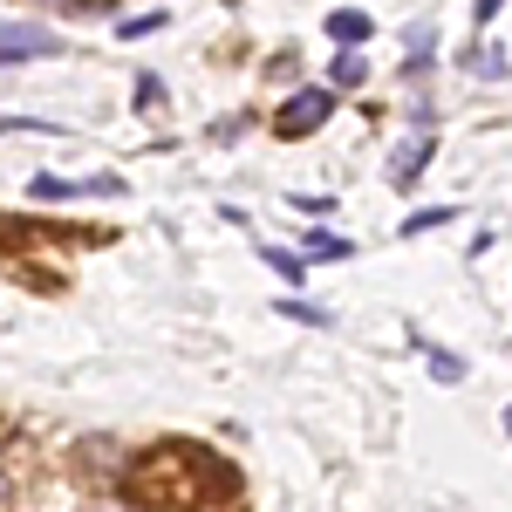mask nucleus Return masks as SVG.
<instances>
[{
    "label": "nucleus",
    "mask_w": 512,
    "mask_h": 512,
    "mask_svg": "<svg viewBox=\"0 0 512 512\" xmlns=\"http://www.w3.org/2000/svg\"><path fill=\"white\" fill-rule=\"evenodd\" d=\"M335 96H342L335 82H328V89H294V96L280 103L274 130H280V137H287V144H294V137H308V130H321V123L335 117Z\"/></svg>",
    "instance_id": "f257e3e1"
},
{
    "label": "nucleus",
    "mask_w": 512,
    "mask_h": 512,
    "mask_svg": "<svg viewBox=\"0 0 512 512\" xmlns=\"http://www.w3.org/2000/svg\"><path fill=\"white\" fill-rule=\"evenodd\" d=\"M48 55H62V35L7 28V21H0V69H14V62H48Z\"/></svg>",
    "instance_id": "f03ea898"
},
{
    "label": "nucleus",
    "mask_w": 512,
    "mask_h": 512,
    "mask_svg": "<svg viewBox=\"0 0 512 512\" xmlns=\"http://www.w3.org/2000/svg\"><path fill=\"white\" fill-rule=\"evenodd\" d=\"M431 137H403V144H396V158H390V185L396 192H403V185H417V171H424V164H431Z\"/></svg>",
    "instance_id": "7ed1b4c3"
},
{
    "label": "nucleus",
    "mask_w": 512,
    "mask_h": 512,
    "mask_svg": "<svg viewBox=\"0 0 512 512\" xmlns=\"http://www.w3.org/2000/svg\"><path fill=\"white\" fill-rule=\"evenodd\" d=\"M369 35H376V21H369L362 7H335V14H328V41H335V48H362Z\"/></svg>",
    "instance_id": "20e7f679"
},
{
    "label": "nucleus",
    "mask_w": 512,
    "mask_h": 512,
    "mask_svg": "<svg viewBox=\"0 0 512 512\" xmlns=\"http://www.w3.org/2000/svg\"><path fill=\"white\" fill-rule=\"evenodd\" d=\"M28 192H35L41 205H62V198H82V192H89V185H69V178H55V171H41V178H35V185H28Z\"/></svg>",
    "instance_id": "39448f33"
},
{
    "label": "nucleus",
    "mask_w": 512,
    "mask_h": 512,
    "mask_svg": "<svg viewBox=\"0 0 512 512\" xmlns=\"http://www.w3.org/2000/svg\"><path fill=\"white\" fill-rule=\"evenodd\" d=\"M355 246L342 233H308V260H349Z\"/></svg>",
    "instance_id": "423d86ee"
},
{
    "label": "nucleus",
    "mask_w": 512,
    "mask_h": 512,
    "mask_svg": "<svg viewBox=\"0 0 512 512\" xmlns=\"http://www.w3.org/2000/svg\"><path fill=\"white\" fill-rule=\"evenodd\" d=\"M362 76H369V62H362L355 48H342V55H335V89H355Z\"/></svg>",
    "instance_id": "0eeeda50"
},
{
    "label": "nucleus",
    "mask_w": 512,
    "mask_h": 512,
    "mask_svg": "<svg viewBox=\"0 0 512 512\" xmlns=\"http://www.w3.org/2000/svg\"><path fill=\"white\" fill-rule=\"evenodd\" d=\"M431 376H437V383H465V362L444 355V349H431Z\"/></svg>",
    "instance_id": "6e6552de"
},
{
    "label": "nucleus",
    "mask_w": 512,
    "mask_h": 512,
    "mask_svg": "<svg viewBox=\"0 0 512 512\" xmlns=\"http://www.w3.org/2000/svg\"><path fill=\"white\" fill-rule=\"evenodd\" d=\"M164 21H171V14H137V21H123L117 35H123V41H144V35H158Z\"/></svg>",
    "instance_id": "1a4fd4ad"
},
{
    "label": "nucleus",
    "mask_w": 512,
    "mask_h": 512,
    "mask_svg": "<svg viewBox=\"0 0 512 512\" xmlns=\"http://www.w3.org/2000/svg\"><path fill=\"white\" fill-rule=\"evenodd\" d=\"M280 315H287V321H308V328H321V321H328L315 301H301V294H294V301H280Z\"/></svg>",
    "instance_id": "9d476101"
},
{
    "label": "nucleus",
    "mask_w": 512,
    "mask_h": 512,
    "mask_svg": "<svg viewBox=\"0 0 512 512\" xmlns=\"http://www.w3.org/2000/svg\"><path fill=\"white\" fill-rule=\"evenodd\" d=\"M444 219H451V205H431V212H410V219H403V233H431V226H444Z\"/></svg>",
    "instance_id": "9b49d317"
},
{
    "label": "nucleus",
    "mask_w": 512,
    "mask_h": 512,
    "mask_svg": "<svg viewBox=\"0 0 512 512\" xmlns=\"http://www.w3.org/2000/svg\"><path fill=\"white\" fill-rule=\"evenodd\" d=\"M267 267H274L280 280H301V260H294V253H280V246H267Z\"/></svg>",
    "instance_id": "f8f14e48"
},
{
    "label": "nucleus",
    "mask_w": 512,
    "mask_h": 512,
    "mask_svg": "<svg viewBox=\"0 0 512 512\" xmlns=\"http://www.w3.org/2000/svg\"><path fill=\"white\" fill-rule=\"evenodd\" d=\"M431 48H437L431 28H410V62H431Z\"/></svg>",
    "instance_id": "ddd939ff"
},
{
    "label": "nucleus",
    "mask_w": 512,
    "mask_h": 512,
    "mask_svg": "<svg viewBox=\"0 0 512 512\" xmlns=\"http://www.w3.org/2000/svg\"><path fill=\"white\" fill-rule=\"evenodd\" d=\"M499 7H506V0H478L472 14H478V28H492V21H499Z\"/></svg>",
    "instance_id": "4468645a"
},
{
    "label": "nucleus",
    "mask_w": 512,
    "mask_h": 512,
    "mask_svg": "<svg viewBox=\"0 0 512 512\" xmlns=\"http://www.w3.org/2000/svg\"><path fill=\"white\" fill-rule=\"evenodd\" d=\"M0 499H7V472H0Z\"/></svg>",
    "instance_id": "2eb2a0df"
},
{
    "label": "nucleus",
    "mask_w": 512,
    "mask_h": 512,
    "mask_svg": "<svg viewBox=\"0 0 512 512\" xmlns=\"http://www.w3.org/2000/svg\"><path fill=\"white\" fill-rule=\"evenodd\" d=\"M506 431H512V410H506Z\"/></svg>",
    "instance_id": "dca6fc26"
}]
</instances>
